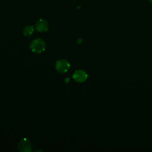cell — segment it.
<instances>
[{
  "mask_svg": "<svg viewBox=\"0 0 152 152\" xmlns=\"http://www.w3.org/2000/svg\"><path fill=\"white\" fill-rule=\"evenodd\" d=\"M18 148L21 152H30L31 151L32 145L27 138H24L19 142Z\"/></svg>",
  "mask_w": 152,
  "mask_h": 152,
  "instance_id": "3957f363",
  "label": "cell"
},
{
  "mask_svg": "<svg viewBox=\"0 0 152 152\" xmlns=\"http://www.w3.org/2000/svg\"><path fill=\"white\" fill-rule=\"evenodd\" d=\"M72 77L76 82L83 83L87 80L88 77V74L83 69H78L75 71L72 75Z\"/></svg>",
  "mask_w": 152,
  "mask_h": 152,
  "instance_id": "277c9868",
  "label": "cell"
},
{
  "mask_svg": "<svg viewBox=\"0 0 152 152\" xmlns=\"http://www.w3.org/2000/svg\"><path fill=\"white\" fill-rule=\"evenodd\" d=\"M147 1H150V2H152V0H147Z\"/></svg>",
  "mask_w": 152,
  "mask_h": 152,
  "instance_id": "52a82bcc",
  "label": "cell"
},
{
  "mask_svg": "<svg viewBox=\"0 0 152 152\" xmlns=\"http://www.w3.org/2000/svg\"><path fill=\"white\" fill-rule=\"evenodd\" d=\"M34 32V27L32 26H27L24 27L23 33L25 36L28 37L33 34Z\"/></svg>",
  "mask_w": 152,
  "mask_h": 152,
  "instance_id": "8992f818",
  "label": "cell"
},
{
  "mask_svg": "<svg viewBox=\"0 0 152 152\" xmlns=\"http://www.w3.org/2000/svg\"><path fill=\"white\" fill-rule=\"evenodd\" d=\"M46 43L41 38H37L33 40L30 45L31 50L36 53H42L46 49Z\"/></svg>",
  "mask_w": 152,
  "mask_h": 152,
  "instance_id": "6da1fadb",
  "label": "cell"
},
{
  "mask_svg": "<svg viewBox=\"0 0 152 152\" xmlns=\"http://www.w3.org/2000/svg\"><path fill=\"white\" fill-rule=\"evenodd\" d=\"M70 68V64L69 62L65 59H60L56 62L55 68L56 71L59 73L66 72Z\"/></svg>",
  "mask_w": 152,
  "mask_h": 152,
  "instance_id": "7a4b0ae2",
  "label": "cell"
},
{
  "mask_svg": "<svg viewBox=\"0 0 152 152\" xmlns=\"http://www.w3.org/2000/svg\"><path fill=\"white\" fill-rule=\"evenodd\" d=\"M36 30L39 32H45L49 29V24L45 19H40L35 24Z\"/></svg>",
  "mask_w": 152,
  "mask_h": 152,
  "instance_id": "5b68a950",
  "label": "cell"
}]
</instances>
